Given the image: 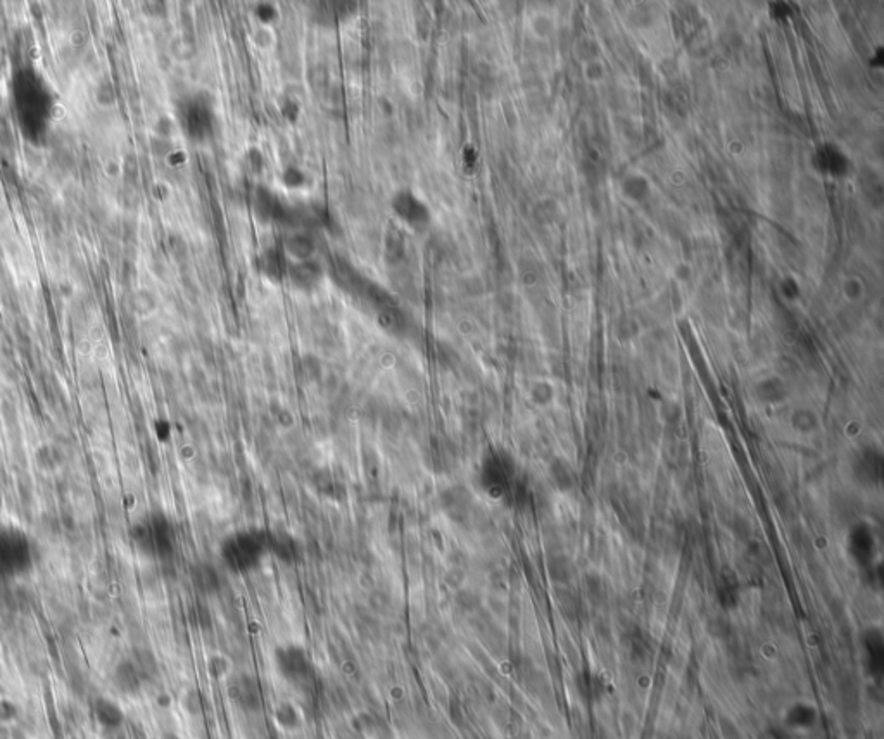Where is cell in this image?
Returning <instances> with one entry per match:
<instances>
[{"instance_id":"6da1fadb","label":"cell","mask_w":884,"mask_h":739,"mask_svg":"<svg viewBox=\"0 0 884 739\" xmlns=\"http://www.w3.org/2000/svg\"><path fill=\"white\" fill-rule=\"evenodd\" d=\"M272 551V538L256 529L239 531L222 544V560L235 573H246L256 569L263 558Z\"/></svg>"},{"instance_id":"7a4b0ae2","label":"cell","mask_w":884,"mask_h":739,"mask_svg":"<svg viewBox=\"0 0 884 739\" xmlns=\"http://www.w3.org/2000/svg\"><path fill=\"white\" fill-rule=\"evenodd\" d=\"M275 665L287 683L304 686L313 678V662L308 652L297 645H286L275 652Z\"/></svg>"},{"instance_id":"3957f363","label":"cell","mask_w":884,"mask_h":739,"mask_svg":"<svg viewBox=\"0 0 884 739\" xmlns=\"http://www.w3.org/2000/svg\"><path fill=\"white\" fill-rule=\"evenodd\" d=\"M230 702L244 711H259L263 703V691L257 683L256 678L251 674H235L229 679L227 684Z\"/></svg>"},{"instance_id":"277c9868","label":"cell","mask_w":884,"mask_h":739,"mask_svg":"<svg viewBox=\"0 0 884 739\" xmlns=\"http://www.w3.org/2000/svg\"><path fill=\"white\" fill-rule=\"evenodd\" d=\"M142 681V674L139 672L134 662H123L116 667L115 684L121 693L135 694L141 689Z\"/></svg>"},{"instance_id":"5b68a950","label":"cell","mask_w":884,"mask_h":739,"mask_svg":"<svg viewBox=\"0 0 884 739\" xmlns=\"http://www.w3.org/2000/svg\"><path fill=\"white\" fill-rule=\"evenodd\" d=\"M394 207L400 213L401 218L406 220L410 225L424 223L428 218L424 204L420 200L415 199L413 196H410V194H401L400 198L394 202Z\"/></svg>"},{"instance_id":"8992f818","label":"cell","mask_w":884,"mask_h":739,"mask_svg":"<svg viewBox=\"0 0 884 739\" xmlns=\"http://www.w3.org/2000/svg\"><path fill=\"white\" fill-rule=\"evenodd\" d=\"M95 717L106 727H118L121 724V720H123V713L118 709V705H115L109 700H106V698L97 700V703H95Z\"/></svg>"},{"instance_id":"52a82bcc","label":"cell","mask_w":884,"mask_h":739,"mask_svg":"<svg viewBox=\"0 0 884 739\" xmlns=\"http://www.w3.org/2000/svg\"><path fill=\"white\" fill-rule=\"evenodd\" d=\"M194 582L200 591L211 593V591H216L220 579H218L216 570L211 569L209 565H199L198 569L194 570Z\"/></svg>"},{"instance_id":"ba28073f","label":"cell","mask_w":884,"mask_h":739,"mask_svg":"<svg viewBox=\"0 0 884 739\" xmlns=\"http://www.w3.org/2000/svg\"><path fill=\"white\" fill-rule=\"evenodd\" d=\"M275 717H277V722L280 724L282 729H287V731H294L299 727V715H297V711L290 705H282L279 707L277 711H275Z\"/></svg>"}]
</instances>
